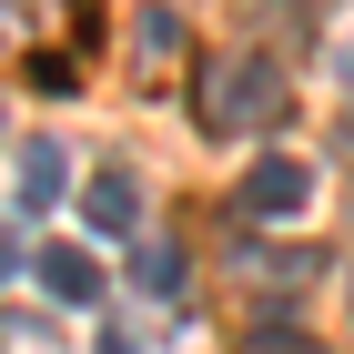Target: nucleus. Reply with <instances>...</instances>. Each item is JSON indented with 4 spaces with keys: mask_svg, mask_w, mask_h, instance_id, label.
Returning <instances> with one entry per match:
<instances>
[{
    "mask_svg": "<svg viewBox=\"0 0 354 354\" xmlns=\"http://www.w3.org/2000/svg\"><path fill=\"white\" fill-rule=\"evenodd\" d=\"M192 111H203V132H263L273 111H283V71L263 51H223L203 71V91H192Z\"/></svg>",
    "mask_w": 354,
    "mask_h": 354,
    "instance_id": "nucleus-1",
    "label": "nucleus"
},
{
    "mask_svg": "<svg viewBox=\"0 0 354 354\" xmlns=\"http://www.w3.org/2000/svg\"><path fill=\"white\" fill-rule=\"evenodd\" d=\"M304 192H314V172H304L294 152H263V162L243 172V213H253V223H294Z\"/></svg>",
    "mask_w": 354,
    "mask_h": 354,
    "instance_id": "nucleus-2",
    "label": "nucleus"
},
{
    "mask_svg": "<svg viewBox=\"0 0 354 354\" xmlns=\"http://www.w3.org/2000/svg\"><path fill=\"white\" fill-rule=\"evenodd\" d=\"M61 183H71V162H61V142H51V132H30L21 152H10V192H21V213L61 203Z\"/></svg>",
    "mask_w": 354,
    "mask_h": 354,
    "instance_id": "nucleus-3",
    "label": "nucleus"
},
{
    "mask_svg": "<svg viewBox=\"0 0 354 354\" xmlns=\"http://www.w3.org/2000/svg\"><path fill=\"white\" fill-rule=\"evenodd\" d=\"M82 223H91V233H132V223H142V192L122 183V172H102V183L82 192Z\"/></svg>",
    "mask_w": 354,
    "mask_h": 354,
    "instance_id": "nucleus-4",
    "label": "nucleus"
},
{
    "mask_svg": "<svg viewBox=\"0 0 354 354\" xmlns=\"http://www.w3.org/2000/svg\"><path fill=\"white\" fill-rule=\"evenodd\" d=\"M41 283H51L61 304H91V294H102V263H91L82 243H51V253H41Z\"/></svg>",
    "mask_w": 354,
    "mask_h": 354,
    "instance_id": "nucleus-5",
    "label": "nucleus"
},
{
    "mask_svg": "<svg viewBox=\"0 0 354 354\" xmlns=\"http://www.w3.org/2000/svg\"><path fill=\"white\" fill-rule=\"evenodd\" d=\"M142 283H152V294H172V283H183V253L152 243V253H142Z\"/></svg>",
    "mask_w": 354,
    "mask_h": 354,
    "instance_id": "nucleus-6",
    "label": "nucleus"
},
{
    "mask_svg": "<svg viewBox=\"0 0 354 354\" xmlns=\"http://www.w3.org/2000/svg\"><path fill=\"white\" fill-rule=\"evenodd\" d=\"M243 354H314V344H304V334H273V324H263V334H243Z\"/></svg>",
    "mask_w": 354,
    "mask_h": 354,
    "instance_id": "nucleus-7",
    "label": "nucleus"
},
{
    "mask_svg": "<svg viewBox=\"0 0 354 354\" xmlns=\"http://www.w3.org/2000/svg\"><path fill=\"white\" fill-rule=\"evenodd\" d=\"M334 71H344V82H354V41H344V51H334Z\"/></svg>",
    "mask_w": 354,
    "mask_h": 354,
    "instance_id": "nucleus-8",
    "label": "nucleus"
}]
</instances>
